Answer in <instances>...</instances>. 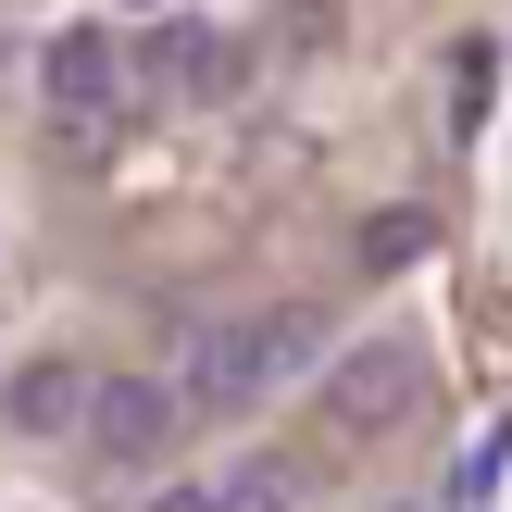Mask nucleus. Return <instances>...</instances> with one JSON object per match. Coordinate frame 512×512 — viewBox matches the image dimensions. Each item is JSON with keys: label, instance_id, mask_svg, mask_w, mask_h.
<instances>
[{"label": "nucleus", "instance_id": "7", "mask_svg": "<svg viewBox=\"0 0 512 512\" xmlns=\"http://www.w3.org/2000/svg\"><path fill=\"white\" fill-rule=\"evenodd\" d=\"M488 75H500V50H488V38L450 50V125H463V138H475V113H488Z\"/></svg>", "mask_w": 512, "mask_h": 512}, {"label": "nucleus", "instance_id": "8", "mask_svg": "<svg viewBox=\"0 0 512 512\" xmlns=\"http://www.w3.org/2000/svg\"><path fill=\"white\" fill-rule=\"evenodd\" d=\"M225 512H300V475L288 463H238L225 475Z\"/></svg>", "mask_w": 512, "mask_h": 512}, {"label": "nucleus", "instance_id": "11", "mask_svg": "<svg viewBox=\"0 0 512 512\" xmlns=\"http://www.w3.org/2000/svg\"><path fill=\"white\" fill-rule=\"evenodd\" d=\"M138 13H163V0H138Z\"/></svg>", "mask_w": 512, "mask_h": 512}, {"label": "nucleus", "instance_id": "1", "mask_svg": "<svg viewBox=\"0 0 512 512\" xmlns=\"http://www.w3.org/2000/svg\"><path fill=\"white\" fill-rule=\"evenodd\" d=\"M313 350H325V313H238V325H213V338L188 350V400L200 413H250V400L288 388Z\"/></svg>", "mask_w": 512, "mask_h": 512}, {"label": "nucleus", "instance_id": "6", "mask_svg": "<svg viewBox=\"0 0 512 512\" xmlns=\"http://www.w3.org/2000/svg\"><path fill=\"white\" fill-rule=\"evenodd\" d=\"M88 388L100 375H75V363H25L13 388H0V413H13L25 438H63V425H88Z\"/></svg>", "mask_w": 512, "mask_h": 512}, {"label": "nucleus", "instance_id": "2", "mask_svg": "<svg viewBox=\"0 0 512 512\" xmlns=\"http://www.w3.org/2000/svg\"><path fill=\"white\" fill-rule=\"evenodd\" d=\"M88 438H100V463H163L175 450V388L163 375H100L88 388Z\"/></svg>", "mask_w": 512, "mask_h": 512}, {"label": "nucleus", "instance_id": "4", "mask_svg": "<svg viewBox=\"0 0 512 512\" xmlns=\"http://www.w3.org/2000/svg\"><path fill=\"white\" fill-rule=\"evenodd\" d=\"M325 413H338L350 438L400 425V413H413V350H350V363H338V388H325Z\"/></svg>", "mask_w": 512, "mask_h": 512}, {"label": "nucleus", "instance_id": "10", "mask_svg": "<svg viewBox=\"0 0 512 512\" xmlns=\"http://www.w3.org/2000/svg\"><path fill=\"white\" fill-rule=\"evenodd\" d=\"M150 512H225V488H175V500H150Z\"/></svg>", "mask_w": 512, "mask_h": 512}, {"label": "nucleus", "instance_id": "3", "mask_svg": "<svg viewBox=\"0 0 512 512\" xmlns=\"http://www.w3.org/2000/svg\"><path fill=\"white\" fill-rule=\"evenodd\" d=\"M150 75H163L175 100H225V88H238V38L200 25V13H163V25H150Z\"/></svg>", "mask_w": 512, "mask_h": 512}, {"label": "nucleus", "instance_id": "9", "mask_svg": "<svg viewBox=\"0 0 512 512\" xmlns=\"http://www.w3.org/2000/svg\"><path fill=\"white\" fill-rule=\"evenodd\" d=\"M413 250H425V225H413V213H388V225H363V263H413Z\"/></svg>", "mask_w": 512, "mask_h": 512}, {"label": "nucleus", "instance_id": "5", "mask_svg": "<svg viewBox=\"0 0 512 512\" xmlns=\"http://www.w3.org/2000/svg\"><path fill=\"white\" fill-rule=\"evenodd\" d=\"M113 75H125V50L100 38V25H63V38H50V113L100 125V113H113Z\"/></svg>", "mask_w": 512, "mask_h": 512}]
</instances>
